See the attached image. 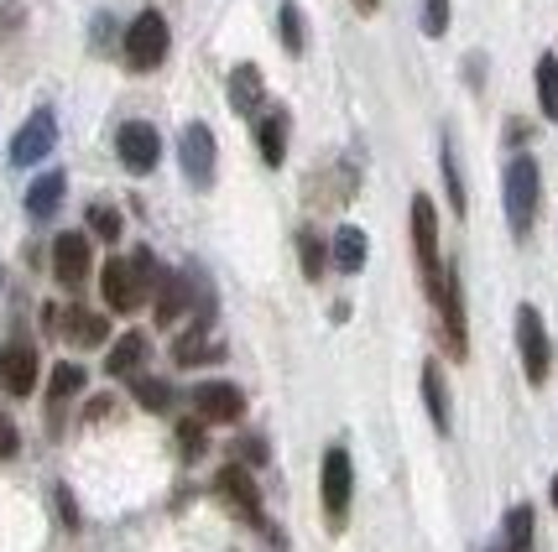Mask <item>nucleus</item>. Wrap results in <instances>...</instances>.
Wrapping results in <instances>:
<instances>
[{"instance_id":"obj_35","label":"nucleus","mask_w":558,"mask_h":552,"mask_svg":"<svg viewBox=\"0 0 558 552\" xmlns=\"http://www.w3.org/2000/svg\"><path fill=\"white\" fill-rule=\"evenodd\" d=\"M245 458L262 464V458H267V443H262V438H245Z\"/></svg>"},{"instance_id":"obj_19","label":"nucleus","mask_w":558,"mask_h":552,"mask_svg":"<svg viewBox=\"0 0 558 552\" xmlns=\"http://www.w3.org/2000/svg\"><path fill=\"white\" fill-rule=\"evenodd\" d=\"M256 146H262V162L267 168H282V157H288V115L282 110H267L256 121Z\"/></svg>"},{"instance_id":"obj_21","label":"nucleus","mask_w":558,"mask_h":552,"mask_svg":"<svg viewBox=\"0 0 558 552\" xmlns=\"http://www.w3.org/2000/svg\"><path fill=\"white\" fill-rule=\"evenodd\" d=\"M84 381H89V376H84V365H58V370H52V381H48V422L52 428H58V412H63V402H69V396H78V391H84Z\"/></svg>"},{"instance_id":"obj_4","label":"nucleus","mask_w":558,"mask_h":552,"mask_svg":"<svg viewBox=\"0 0 558 552\" xmlns=\"http://www.w3.org/2000/svg\"><path fill=\"white\" fill-rule=\"evenodd\" d=\"M413 250H417V266H423V292L434 297L438 277H444V261H438V214H434V198L428 193L413 198Z\"/></svg>"},{"instance_id":"obj_15","label":"nucleus","mask_w":558,"mask_h":552,"mask_svg":"<svg viewBox=\"0 0 558 552\" xmlns=\"http://www.w3.org/2000/svg\"><path fill=\"white\" fill-rule=\"evenodd\" d=\"M225 355V344L209 334V318H198L194 329H183V334L172 339V360L178 365H209Z\"/></svg>"},{"instance_id":"obj_11","label":"nucleus","mask_w":558,"mask_h":552,"mask_svg":"<svg viewBox=\"0 0 558 552\" xmlns=\"http://www.w3.org/2000/svg\"><path fill=\"white\" fill-rule=\"evenodd\" d=\"M89 235H78V230H69V235H58L52 241V277L63 282V287H84L89 282Z\"/></svg>"},{"instance_id":"obj_13","label":"nucleus","mask_w":558,"mask_h":552,"mask_svg":"<svg viewBox=\"0 0 558 552\" xmlns=\"http://www.w3.org/2000/svg\"><path fill=\"white\" fill-rule=\"evenodd\" d=\"M194 412L204 417V422H241V417H245L241 385H230V381H204V385L194 391Z\"/></svg>"},{"instance_id":"obj_26","label":"nucleus","mask_w":558,"mask_h":552,"mask_svg":"<svg viewBox=\"0 0 558 552\" xmlns=\"http://www.w3.org/2000/svg\"><path fill=\"white\" fill-rule=\"evenodd\" d=\"M501 542H507V552H527V548H533V505H511Z\"/></svg>"},{"instance_id":"obj_6","label":"nucleus","mask_w":558,"mask_h":552,"mask_svg":"<svg viewBox=\"0 0 558 552\" xmlns=\"http://www.w3.org/2000/svg\"><path fill=\"white\" fill-rule=\"evenodd\" d=\"M350 495H355V464L344 449H329L324 454V516L344 527V516H350Z\"/></svg>"},{"instance_id":"obj_3","label":"nucleus","mask_w":558,"mask_h":552,"mask_svg":"<svg viewBox=\"0 0 558 552\" xmlns=\"http://www.w3.org/2000/svg\"><path fill=\"white\" fill-rule=\"evenodd\" d=\"M537 198H543V172L533 157H511L507 162V219L517 235H527L537 219Z\"/></svg>"},{"instance_id":"obj_36","label":"nucleus","mask_w":558,"mask_h":552,"mask_svg":"<svg viewBox=\"0 0 558 552\" xmlns=\"http://www.w3.org/2000/svg\"><path fill=\"white\" fill-rule=\"evenodd\" d=\"M350 5H355V11H361V16H371V11H376V5H381V0H350Z\"/></svg>"},{"instance_id":"obj_24","label":"nucleus","mask_w":558,"mask_h":552,"mask_svg":"<svg viewBox=\"0 0 558 552\" xmlns=\"http://www.w3.org/2000/svg\"><path fill=\"white\" fill-rule=\"evenodd\" d=\"M329 256H335V266H340L344 277H355V271L365 266V230L344 224L340 235H335V250H329Z\"/></svg>"},{"instance_id":"obj_18","label":"nucleus","mask_w":558,"mask_h":552,"mask_svg":"<svg viewBox=\"0 0 558 552\" xmlns=\"http://www.w3.org/2000/svg\"><path fill=\"white\" fill-rule=\"evenodd\" d=\"M262 95H267V84H262V69H256V63H241V69L230 73V105H235L241 115H262Z\"/></svg>"},{"instance_id":"obj_12","label":"nucleus","mask_w":558,"mask_h":552,"mask_svg":"<svg viewBox=\"0 0 558 552\" xmlns=\"http://www.w3.org/2000/svg\"><path fill=\"white\" fill-rule=\"evenodd\" d=\"M52 146H58V121H52V110H37V115L16 131V142H11V162H16V168H32V162L48 157Z\"/></svg>"},{"instance_id":"obj_1","label":"nucleus","mask_w":558,"mask_h":552,"mask_svg":"<svg viewBox=\"0 0 558 552\" xmlns=\"http://www.w3.org/2000/svg\"><path fill=\"white\" fill-rule=\"evenodd\" d=\"M157 261H151V250H136L131 261H105V271H99V292H105V303H110V312H136L151 297V287H157Z\"/></svg>"},{"instance_id":"obj_7","label":"nucleus","mask_w":558,"mask_h":552,"mask_svg":"<svg viewBox=\"0 0 558 552\" xmlns=\"http://www.w3.org/2000/svg\"><path fill=\"white\" fill-rule=\"evenodd\" d=\"M428 303H438V312H444V339H449V355H460L470 349V339H464V297H460V266H444V277H438V292L428 297Z\"/></svg>"},{"instance_id":"obj_29","label":"nucleus","mask_w":558,"mask_h":552,"mask_svg":"<svg viewBox=\"0 0 558 552\" xmlns=\"http://www.w3.org/2000/svg\"><path fill=\"white\" fill-rule=\"evenodd\" d=\"M303 42H308V37H303V11H298V5H282V48L288 52H303Z\"/></svg>"},{"instance_id":"obj_23","label":"nucleus","mask_w":558,"mask_h":552,"mask_svg":"<svg viewBox=\"0 0 558 552\" xmlns=\"http://www.w3.org/2000/svg\"><path fill=\"white\" fill-rule=\"evenodd\" d=\"M423 402H428V417H434L438 432L454 428V422H449V385H444V370H438L434 360L423 365Z\"/></svg>"},{"instance_id":"obj_5","label":"nucleus","mask_w":558,"mask_h":552,"mask_svg":"<svg viewBox=\"0 0 558 552\" xmlns=\"http://www.w3.org/2000/svg\"><path fill=\"white\" fill-rule=\"evenodd\" d=\"M517 349H522V370H527V381L533 385L548 381V360H554V349H548L543 312H537L533 303H522V308H517Z\"/></svg>"},{"instance_id":"obj_17","label":"nucleus","mask_w":558,"mask_h":552,"mask_svg":"<svg viewBox=\"0 0 558 552\" xmlns=\"http://www.w3.org/2000/svg\"><path fill=\"white\" fill-rule=\"evenodd\" d=\"M151 297H157V323H162V329H172V323L189 312V282H183L178 271H162Z\"/></svg>"},{"instance_id":"obj_14","label":"nucleus","mask_w":558,"mask_h":552,"mask_svg":"<svg viewBox=\"0 0 558 552\" xmlns=\"http://www.w3.org/2000/svg\"><path fill=\"white\" fill-rule=\"evenodd\" d=\"M0 385L11 396H26L37 385V349L32 344H0Z\"/></svg>"},{"instance_id":"obj_34","label":"nucleus","mask_w":558,"mask_h":552,"mask_svg":"<svg viewBox=\"0 0 558 552\" xmlns=\"http://www.w3.org/2000/svg\"><path fill=\"white\" fill-rule=\"evenodd\" d=\"M16 449H22V438H16V428H11V422H0V458H11Z\"/></svg>"},{"instance_id":"obj_33","label":"nucleus","mask_w":558,"mask_h":552,"mask_svg":"<svg viewBox=\"0 0 558 552\" xmlns=\"http://www.w3.org/2000/svg\"><path fill=\"white\" fill-rule=\"evenodd\" d=\"M178 443H183V458L204 454V417H198V422H183V428H178Z\"/></svg>"},{"instance_id":"obj_32","label":"nucleus","mask_w":558,"mask_h":552,"mask_svg":"<svg viewBox=\"0 0 558 552\" xmlns=\"http://www.w3.org/2000/svg\"><path fill=\"white\" fill-rule=\"evenodd\" d=\"M423 32L444 37L449 32V0H423Z\"/></svg>"},{"instance_id":"obj_16","label":"nucleus","mask_w":558,"mask_h":552,"mask_svg":"<svg viewBox=\"0 0 558 552\" xmlns=\"http://www.w3.org/2000/svg\"><path fill=\"white\" fill-rule=\"evenodd\" d=\"M58 334H69L78 349H95V344L110 339V323H105L99 312H89V308H69L63 318H58Z\"/></svg>"},{"instance_id":"obj_9","label":"nucleus","mask_w":558,"mask_h":552,"mask_svg":"<svg viewBox=\"0 0 558 552\" xmlns=\"http://www.w3.org/2000/svg\"><path fill=\"white\" fill-rule=\"evenodd\" d=\"M116 151H121L125 172L146 177V172L157 168V157H162V142H157V131L146 121H125L121 131H116Z\"/></svg>"},{"instance_id":"obj_27","label":"nucleus","mask_w":558,"mask_h":552,"mask_svg":"<svg viewBox=\"0 0 558 552\" xmlns=\"http://www.w3.org/2000/svg\"><path fill=\"white\" fill-rule=\"evenodd\" d=\"M131 396H136V402H142L146 412H168V407H172V385H168V381H157V376H136Z\"/></svg>"},{"instance_id":"obj_10","label":"nucleus","mask_w":558,"mask_h":552,"mask_svg":"<svg viewBox=\"0 0 558 552\" xmlns=\"http://www.w3.org/2000/svg\"><path fill=\"white\" fill-rule=\"evenodd\" d=\"M219 501L230 505L241 522H251V527H262V495H256V484H251V469H241V464H225L219 469Z\"/></svg>"},{"instance_id":"obj_30","label":"nucleus","mask_w":558,"mask_h":552,"mask_svg":"<svg viewBox=\"0 0 558 552\" xmlns=\"http://www.w3.org/2000/svg\"><path fill=\"white\" fill-rule=\"evenodd\" d=\"M89 230H95L99 241H121V214L105 209V204H95V209H89Z\"/></svg>"},{"instance_id":"obj_2","label":"nucleus","mask_w":558,"mask_h":552,"mask_svg":"<svg viewBox=\"0 0 558 552\" xmlns=\"http://www.w3.org/2000/svg\"><path fill=\"white\" fill-rule=\"evenodd\" d=\"M168 48H172V32H168V16H162V11H142L136 22L125 26V63L136 73L162 69Z\"/></svg>"},{"instance_id":"obj_8","label":"nucleus","mask_w":558,"mask_h":552,"mask_svg":"<svg viewBox=\"0 0 558 552\" xmlns=\"http://www.w3.org/2000/svg\"><path fill=\"white\" fill-rule=\"evenodd\" d=\"M178 157H183V172L194 188H215V131L204 121H194L178 142Z\"/></svg>"},{"instance_id":"obj_37","label":"nucleus","mask_w":558,"mask_h":552,"mask_svg":"<svg viewBox=\"0 0 558 552\" xmlns=\"http://www.w3.org/2000/svg\"><path fill=\"white\" fill-rule=\"evenodd\" d=\"M554 505H558V475H554Z\"/></svg>"},{"instance_id":"obj_31","label":"nucleus","mask_w":558,"mask_h":552,"mask_svg":"<svg viewBox=\"0 0 558 552\" xmlns=\"http://www.w3.org/2000/svg\"><path fill=\"white\" fill-rule=\"evenodd\" d=\"M444 183H449V204H454V214H464L470 204H464V183H460V168H454V151L444 142Z\"/></svg>"},{"instance_id":"obj_22","label":"nucleus","mask_w":558,"mask_h":552,"mask_svg":"<svg viewBox=\"0 0 558 552\" xmlns=\"http://www.w3.org/2000/svg\"><path fill=\"white\" fill-rule=\"evenodd\" d=\"M146 349H151V344H146V334H136V329H131V334H121L116 344H110V360H105V370H110V376H136V370H142V360H146Z\"/></svg>"},{"instance_id":"obj_28","label":"nucleus","mask_w":558,"mask_h":552,"mask_svg":"<svg viewBox=\"0 0 558 552\" xmlns=\"http://www.w3.org/2000/svg\"><path fill=\"white\" fill-rule=\"evenodd\" d=\"M298 261H303V277H308V282H318V277H324L329 250H324V241H318L314 230H303V235H298Z\"/></svg>"},{"instance_id":"obj_25","label":"nucleus","mask_w":558,"mask_h":552,"mask_svg":"<svg viewBox=\"0 0 558 552\" xmlns=\"http://www.w3.org/2000/svg\"><path fill=\"white\" fill-rule=\"evenodd\" d=\"M537 105H543L548 121H558V58L554 52L537 58Z\"/></svg>"},{"instance_id":"obj_20","label":"nucleus","mask_w":558,"mask_h":552,"mask_svg":"<svg viewBox=\"0 0 558 552\" xmlns=\"http://www.w3.org/2000/svg\"><path fill=\"white\" fill-rule=\"evenodd\" d=\"M63 188H69V177H63V172H43V177L26 188V214L52 219L58 214V204H63Z\"/></svg>"}]
</instances>
